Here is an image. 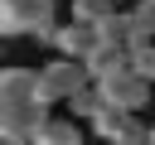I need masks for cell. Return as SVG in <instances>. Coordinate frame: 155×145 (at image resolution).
<instances>
[{
	"label": "cell",
	"mask_w": 155,
	"mask_h": 145,
	"mask_svg": "<svg viewBox=\"0 0 155 145\" xmlns=\"http://www.w3.org/2000/svg\"><path fill=\"white\" fill-rule=\"evenodd\" d=\"M44 121H48V102L39 97L34 68L5 63V68H0V135L29 140Z\"/></svg>",
	"instance_id": "obj_1"
},
{
	"label": "cell",
	"mask_w": 155,
	"mask_h": 145,
	"mask_svg": "<svg viewBox=\"0 0 155 145\" xmlns=\"http://www.w3.org/2000/svg\"><path fill=\"white\" fill-rule=\"evenodd\" d=\"M53 24H58V10L53 0H0V39H39L48 44L53 39Z\"/></svg>",
	"instance_id": "obj_2"
},
{
	"label": "cell",
	"mask_w": 155,
	"mask_h": 145,
	"mask_svg": "<svg viewBox=\"0 0 155 145\" xmlns=\"http://www.w3.org/2000/svg\"><path fill=\"white\" fill-rule=\"evenodd\" d=\"M34 82H39V97L53 106V102H68L73 92H82L87 87V72H82V63L78 58H48V63H39L34 68Z\"/></svg>",
	"instance_id": "obj_3"
},
{
	"label": "cell",
	"mask_w": 155,
	"mask_h": 145,
	"mask_svg": "<svg viewBox=\"0 0 155 145\" xmlns=\"http://www.w3.org/2000/svg\"><path fill=\"white\" fill-rule=\"evenodd\" d=\"M92 87H97L102 106H116V111H131V116H140L145 102H150V82H140L136 72H121V77H107V82H92Z\"/></svg>",
	"instance_id": "obj_4"
},
{
	"label": "cell",
	"mask_w": 155,
	"mask_h": 145,
	"mask_svg": "<svg viewBox=\"0 0 155 145\" xmlns=\"http://www.w3.org/2000/svg\"><path fill=\"white\" fill-rule=\"evenodd\" d=\"M92 135L107 140V145H145V121L131 116V111H116V106H102L92 116Z\"/></svg>",
	"instance_id": "obj_5"
},
{
	"label": "cell",
	"mask_w": 155,
	"mask_h": 145,
	"mask_svg": "<svg viewBox=\"0 0 155 145\" xmlns=\"http://www.w3.org/2000/svg\"><path fill=\"white\" fill-rule=\"evenodd\" d=\"M82 72H87V82L121 77V72H131V48H116V44H92V53L82 58Z\"/></svg>",
	"instance_id": "obj_6"
},
{
	"label": "cell",
	"mask_w": 155,
	"mask_h": 145,
	"mask_svg": "<svg viewBox=\"0 0 155 145\" xmlns=\"http://www.w3.org/2000/svg\"><path fill=\"white\" fill-rule=\"evenodd\" d=\"M92 44H97V34L87 24H53V39H48V48L58 58H78V63L92 53Z\"/></svg>",
	"instance_id": "obj_7"
},
{
	"label": "cell",
	"mask_w": 155,
	"mask_h": 145,
	"mask_svg": "<svg viewBox=\"0 0 155 145\" xmlns=\"http://www.w3.org/2000/svg\"><path fill=\"white\" fill-rule=\"evenodd\" d=\"M24 145H82V126L73 116H48Z\"/></svg>",
	"instance_id": "obj_8"
},
{
	"label": "cell",
	"mask_w": 155,
	"mask_h": 145,
	"mask_svg": "<svg viewBox=\"0 0 155 145\" xmlns=\"http://www.w3.org/2000/svg\"><path fill=\"white\" fill-rule=\"evenodd\" d=\"M97 44H116V48H131V10H111L97 29Z\"/></svg>",
	"instance_id": "obj_9"
},
{
	"label": "cell",
	"mask_w": 155,
	"mask_h": 145,
	"mask_svg": "<svg viewBox=\"0 0 155 145\" xmlns=\"http://www.w3.org/2000/svg\"><path fill=\"white\" fill-rule=\"evenodd\" d=\"M111 10H121V5H111V0H73V5H68L73 24H87V29H97Z\"/></svg>",
	"instance_id": "obj_10"
},
{
	"label": "cell",
	"mask_w": 155,
	"mask_h": 145,
	"mask_svg": "<svg viewBox=\"0 0 155 145\" xmlns=\"http://www.w3.org/2000/svg\"><path fill=\"white\" fill-rule=\"evenodd\" d=\"M63 106L73 111V121H92V116L102 111V97H97V87L87 82V87H82V92H73V97H68Z\"/></svg>",
	"instance_id": "obj_11"
},
{
	"label": "cell",
	"mask_w": 155,
	"mask_h": 145,
	"mask_svg": "<svg viewBox=\"0 0 155 145\" xmlns=\"http://www.w3.org/2000/svg\"><path fill=\"white\" fill-rule=\"evenodd\" d=\"M131 72H136L140 82H150V87H155V39H150V44H140V48H131Z\"/></svg>",
	"instance_id": "obj_12"
},
{
	"label": "cell",
	"mask_w": 155,
	"mask_h": 145,
	"mask_svg": "<svg viewBox=\"0 0 155 145\" xmlns=\"http://www.w3.org/2000/svg\"><path fill=\"white\" fill-rule=\"evenodd\" d=\"M145 145H155V126H145Z\"/></svg>",
	"instance_id": "obj_13"
},
{
	"label": "cell",
	"mask_w": 155,
	"mask_h": 145,
	"mask_svg": "<svg viewBox=\"0 0 155 145\" xmlns=\"http://www.w3.org/2000/svg\"><path fill=\"white\" fill-rule=\"evenodd\" d=\"M0 145H24V140H10V135H0Z\"/></svg>",
	"instance_id": "obj_14"
},
{
	"label": "cell",
	"mask_w": 155,
	"mask_h": 145,
	"mask_svg": "<svg viewBox=\"0 0 155 145\" xmlns=\"http://www.w3.org/2000/svg\"><path fill=\"white\" fill-rule=\"evenodd\" d=\"M0 63H5V39H0Z\"/></svg>",
	"instance_id": "obj_15"
},
{
	"label": "cell",
	"mask_w": 155,
	"mask_h": 145,
	"mask_svg": "<svg viewBox=\"0 0 155 145\" xmlns=\"http://www.w3.org/2000/svg\"><path fill=\"white\" fill-rule=\"evenodd\" d=\"M111 5H126V0H111Z\"/></svg>",
	"instance_id": "obj_16"
}]
</instances>
